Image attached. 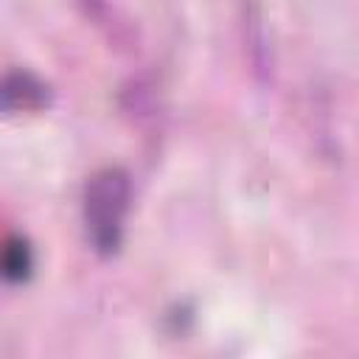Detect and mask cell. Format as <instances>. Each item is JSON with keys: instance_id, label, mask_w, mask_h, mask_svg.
I'll list each match as a JSON object with an SVG mask.
<instances>
[{"instance_id": "cell-1", "label": "cell", "mask_w": 359, "mask_h": 359, "mask_svg": "<svg viewBox=\"0 0 359 359\" xmlns=\"http://www.w3.org/2000/svg\"><path fill=\"white\" fill-rule=\"evenodd\" d=\"M129 191V174L118 165L95 171L84 188V227L90 244L101 255H115L123 241Z\"/></svg>"}, {"instance_id": "cell-3", "label": "cell", "mask_w": 359, "mask_h": 359, "mask_svg": "<svg viewBox=\"0 0 359 359\" xmlns=\"http://www.w3.org/2000/svg\"><path fill=\"white\" fill-rule=\"evenodd\" d=\"M31 269H34V255H31L28 241L20 238V236H8L6 247H3V275H6V280L20 283L31 275Z\"/></svg>"}, {"instance_id": "cell-2", "label": "cell", "mask_w": 359, "mask_h": 359, "mask_svg": "<svg viewBox=\"0 0 359 359\" xmlns=\"http://www.w3.org/2000/svg\"><path fill=\"white\" fill-rule=\"evenodd\" d=\"M3 104L8 112L14 109H39L48 104V87L34 79L31 73H8L6 76V87H3Z\"/></svg>"}]
</instances>
